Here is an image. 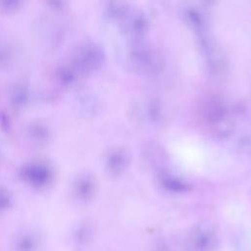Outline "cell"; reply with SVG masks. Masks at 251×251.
<instances>
[{
    "mask_svg": "<svg viewBox=\"0 0 251 251\" xmlns=\"http://www.w3.org/2000/svg\"><path fill=\"white\" fill-rule=\"evenodd\" d=\"M128 61L133 70L147 75L158 74L163 65L161 56L154 49L138 40L130 48Z\"/></svg>",
    "mask_w": 251,
    "mask_h": 251,
    "instance_id": "obj_1",
    "label": "cell"
},
{
    "mask_svg": "<svg viewBox=\"0 0 251 251\" xmlns=\"http://www.w3.org/2000/svg\"><path fill=\"white\" fill-rule=\"evenodd\" d=\"M200 43L206 63L211 72L214 74H222L226 70V60L222 51L206 33L200 34Z\"/></svg>",
    "mask_w": 251,
    "mask_h": 251,
    "instance_id": "obj_2",
    "label": "cell"
},
{
    "mask_svg": "<svg viewBox=\"0 0 251 251\" xmlns=\"http://www.w3.org/2000/svg\"><path fill=\"white\" fill-rule=\"evenodd\" d=\"M204 118L211 124L220 126L226 118V109L225 105L217 98H208L202 107Z\"/></svg>",
    "mask_w": 251,
    "mask_h": 251,
    "instance_id": "obj_3",
    "label": "cell"
},
{
    "mask_svg": "<svg viewBox=\"0 0 251 251\" xmlns=\"http://www.w3.org/2000/svg\"><path fill=\"white\" fill-rule=\"evenodd\" d=\"M125 30L132 38L138 40L147 29V21L142 15L129 14L126 19Z\"/></svg>",
    "mask_w": 251,
    "mask_h": 251,
    "instance_id": "obj_4",
    "label": "cell"
},
{
    "mask_svg": "<svg viewBox=\"0 0 251 251\" xmlns=\"http://www.w3.org/2000/svg\"><path fill=\"white\" fill-rule=\"evenodd\" d=\"M127 161L128 156L124 150H117L113 152L109 160V167L111 172L114 174L121 173L125 169V167H126Z\"/></svg>",
    "mask_w": 251,
    "mask_h": 251,
    "instance_id": "obj_5",
    "label": "cell"
},
{
    "mask_svg": "<svg viewBox=\"0 0 251 251\" xmlns=\"http://www.w3.org/2000/svg\"><path fill=\"white\" fill-rule=\"evenodd\" d=\"M185 17L187 18L188 23L199 34L206 32V21L201 12L196 9H189L186 11Z\"/></svg>",
    "mask_w": 251,
    "mask_h": 251,
    "instance_id": "obj_6",
    "label": "cell"
},
{
    "mask_svg": "<svg viewBox=\"0 0 251 251\" xmlns=\"http://www.w3.org/2000/svg\"><path fill=\"white\" fill-rule=\"evenodd\" d=\"M160 184H162L165 188L172 191H182L186 188V182L182 179H179L172 175L164 174L160 176L159 178Z\"/></svg>",
    "mask_w": 251,
    "mask_h": 251,
    "instance_id": "obj_7",
    "label": "cell"
}]
</instances>
